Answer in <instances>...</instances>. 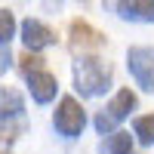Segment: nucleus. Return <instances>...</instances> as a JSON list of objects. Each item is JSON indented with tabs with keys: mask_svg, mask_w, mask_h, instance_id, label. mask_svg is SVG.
<instances>
[{
	"mask_svg": "<svg viewBox=\"0 0 154 154\" xmlns=\"http://www.w3.org/2000/svg\"><path fill=\"white\" fill-rule=\"evenodd\" d=\"M22 43L28 46L31 53H37V49L53 46V43H56V34L49 31L43 22H37V19H25V25H22Z\"/></svg>",
	"mask_w": 154,
	"mask_h": 154,
	"instance_id": "423d86ee",
	"label": "nucleus"
},
{
	"mask_svg": "<svg viewBox=\"0 0 154 154\" xmlns=\"http://www.w3.org/2000/svg\"><path fill=\"white\" fill-rule=\"evenodd\" d=\"M117 16L126 22H154V0H117Z\"/></svg>",
	"mask_w": 154,
	"mask_h": 154,
	"instance_id": "0eeeda50",
	"label": "nucleus"
},
{
	"mask_svg": "<svg viewBox=\"0 0 154 154\" xmlns=\"http://www.w3.org/2000/svg\"><path fill=\"white\" fill-rule=\"evenodd\" d=\"M102 43H105V37H102L99 31H93L89 25H83V22H74L71 25V46L74 49H99Z\"/></svg>",
	"mask_w": 154,
	"mask_h": 154,
	"instance_id": "6e6552de",
	"label": "nucleus"
},
{
	"mask_svg": "<svg viewBox=\"0 0 154 154\" xmlns=\"http://www.w3.org/2000/svg\"><path fill=\"white\" fill-rule=\"evenodd\" d=\"M25 80H28V89H31V96L37 105H46V102H53L56 99V77L43 71L40 68V59H25Z\"/></svg>",
	"mask_w": 154,
	"mask_h": 154,
	"instance_id": "f03ea898",
	"label": "nucleus"
},
{
	"mask_svg": "<svg viewBox=\"0 0 154 154\" xmlns=\"http://www.w3.org/2000/svg\"><path fill=\"white\" fill-rule=\"evenodd\" d=\"M126 65H130V74L136 77V83L142 89H154V49L151 46H133L126 53Z\"/></svg>",
	"mask_w": 154,
	"mask_h": 154,
	"instance_id": "39448f33",
	"label": "nucleus"
},
{
	"mask_svg": "<svg viewBox=\"0 0 154 154\" xmlns=\"http://www.w3.org/2000/svg\"><path fill=\"white\" fill-rule=\"evenodd\" d=\"M130 111H136V93H130V89H120V93L108 102V108L99 111V117H96V130H99L102 136H108L123 117H130Z\"/></svg>",
	"mask_w": 154,
	"mask_h": 154,
	"instance_id": "7ed1b4c3",
	"label": "nucleus"
},
{
	"mask_svg": "<svg viewBox=\"0 0 154 154\" xmlns=\"http://www.w3.org/2000/svg\"><path fill=\"white\" fill-rule=\"evenodd\" d=\"M74 86L86 99L105 96L111 89V68L96 56H80L74 62Z\"/></svg>",
	"mask_w": 154,
	"mask_h": 154,
	"instance_id": "f257e3e1",
	"label": "nucleus"
},
{
	"mask_svg": "<svg viewBox=\"0 0 154 154\" xmlns=\"http://www.w3.org/2000/svg\"><path fill=\"white\" fill-rule=\"evenodd\" d=\"M53 123H56V130L65 136V139H77V136L83 133V126H86V114H83L80 105H77V99L65 96V99L59 102V111H56Z\"/></svg>",
	"mask_w": 154,
	"mask_h": 154,
	"instance_id": "20e7f679",
	"label": "nucleus"
},
{
	"mask_svg": "<svg viewBox=\"0 0 154 154\" xmlns=\"http://www.w3.org/2000/svg\"><path fill=\"white\" fill-rule=\"evenodd\" d=\"M12 65V56H9V46L0 43V74H6V68Z\"/></svg>",
	"mask_w": 154,
	"mask_h": 154,
	"instance_id": "ddd939ff",
	"label": "nucleus"
},
{
	"mask_svg": "<svg viewBox=\"0 0 154 154\" xmlns=\"http://www.w3.org/2000/svg\"><path fill=\"white\" fill-rule=\"evenodd\" d=\"M99 154H133L130 133H108V139L99 145Z\"/></svg>",
	"mask_w": 154,
	"mask_h": 154,
	"instance_id": "9d476101",
	"label": "nucleus"
},
{
	"mask_svg": "<svg viewBox=\"0 0 154 154\" xmlns=\"http://www.w3.org/2000/svg\"><path fill=\"white\" fill-rule=\"evenodd\" d=\"M133 133H136V139L142 145H154V114H148V117H136Z\"/></svg>",
	"mask_w": 154,
	"mask_h": 154,
	"instance_id": "9b49d317",
	"label": "nucleus"
},
{
	"mask_svg": "<svg viewBox=\"0 0 154 154\" xmlns=\"http://www.w3.org/2000/svg\"><path fill=\"white\" fill-rule=\"evenodd\" d=\"M12 34H16V19H12V12L0 9V43H9Z\"/></svg>",
	"mask_w": 154,
	"mask_h": 154,
	"instance_id": "f8f14e48",
	"label": "nucleus"
},
{
	"mask_svg": "<svg viewBox=\"0 0 154 154\" xmlns=\"http://www.w3.org/2000/svg\"><path fill=\"white\" fill-rule=\"evenodd\" d=\"M25 111V102L16 89H0V120H9V117H19Z\"/></svg>",
	"mask_w": 154,
	"mask_h": 154,
	"instance_id": "1a4fd4ad",
	"label": "nucleus"
}]
</instances>
